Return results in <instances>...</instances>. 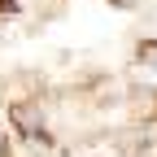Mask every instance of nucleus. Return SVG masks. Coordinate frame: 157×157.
Segmentation results:
<instances>
[]
</instances>
